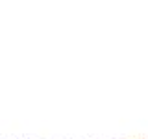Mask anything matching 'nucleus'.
Returning <instances> with one entry per match:
<instances>
[]
</instances>
